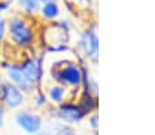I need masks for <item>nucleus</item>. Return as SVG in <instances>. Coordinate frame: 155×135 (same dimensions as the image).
I'll use <instances>...</instances> for the list:
<instances>
[{
    "label": "nucleus",
    "instance_id": "nucleus-22",
    "mask_svg": "<svg viewBox=\"0 0 155 135\" xmlns=\"http://www.w3.org/2000/svg\"><path fill=\"white\" fill-rule=\"evenodd\" d=\"M36 135H52V132H51L50 130H43V131H40L38 134H36Z\"/></svg>",
    "mask_w": 155,
    "mask_h": 135
},
{
    "label": "nucleus",
    "instance_id": "nucleus-2",
    "mask_svg": "<svg viewBox=\"0 0 155 135\" xmlns=\"http://www.w3.org/2000/svg\"><path fill=\"white\" fill-rule=\"evenodd\" d=\"M87 60L78 55L73 57H58L48 66L45 72L48 82H56L66 86L69 90L78 93L84 81V67Z\"/></svg>",
    "mask_w": 155,
    "mask_h": 135
},
{
    "label": "nucleus",
    "instance_id": "nucleus-14",
    "mask_svg": "<svg viewBox=\"0 0 155 135\" xmlns=\"http://www.w3.org/2000/svg\"><path fill=\"white\" fill-rule=\"evenodd\" d=\"M41 53L44 56L47 55H54V56H62L68 55V53H73V47L70 42H54V44H47L44 45Z\"/></svg>",
    "mask_w": 155,
    "mask_h": 135
},
{
    "label": "nucleus",
    "instance_id": "nucleus-1",
    "mask_svg": "<svg viewBox=\"0 0 155 135\" xmlns=\"http://www.w3.org/2000/svg\"><path fill=\"white\" fill-rule=\"evenodd\" d=\"M43 22L37 17L11 12L7 17V44L18 52H33L38 44V32Z\"/></svg>",
    "mask_w": 155,
    "mask_h": 135
},
{
    "label": "nucleus",
    "instance_id": "nucleus-20",
    "mask_svg": "<svg viewBox=\"0 0 155 135\" xmlns=\"http://www.w3.org/2000/svg\"><path fill=\"white\" fill-rule=\"evenodd\" d=\"M6 113H7V111L4 109V106L2 105V103H0V128L4 126V121H6Z\"/></svg>",
    "mask_w": 155,
    "mask_h": 135
},
{
    "label": "nucleus",
    "instance_id": "nucleus-4",
    "mask_svg": "<svg viewBox=\"0 0 155 135\" xmlns=\"http://www.w3.org/2000/svg\"><path fill=\"white\" fill-rule=\"evenodd\" d=\"M45 119L56 120L59 123L68 124V126H78L87 119V113L80 106L77 100H66L59 105H50L43 112Z\"/></svg>",
    "mask_w": 155,
    "mask_h": 135
},
{
    "label": "nucleus",
    "instance_id": "nucleus-12",
    "mask_svg": "<svg viewBox=\"0 0 155 135\" xmlns=\"http://www.w3.org/2000/svg\"><path fill=\"white\" fill-rule=\"evenodd\" d=\"M76 100L80 104V106L84 109L87 116L97 112V109H99V98H97L96 94H91V93H87V91L80 90Z\"/></svg>",
    "mask_w": 155,
    "mask_h": 135
},
{
    "label": "nucleus",
    "instance_id": "nucleus-9",
    "mask_svg": "<svg viewBox=\"0 0 155 135\" xmlns=\"http://www.w3.org/2000/svg\"><path fill=\"white\" fill-rule=\"evenodd\" d=\"M43 89L47 94V98L50 101L51 105H59V104L64 103L66 100H76L77 94L76 91H71L69 90L66 86L61 85V83H56V82H48L45 81L43 85Z\"/></svg>",
    "mask_w": 155,
    "mask_h": 135
},
{
    "label": "nucleus",
    "instance_id": "nucleus-15",
    "mask_svg": "<svg viewBox=\"0 0 155 135\" xmlns=\"http://www.w3.org/2000/svg\"><path fill=\"white\" fill-rule=\"evenodd\" d=\"M52 121H55V123H54V128L50 130V131L52 132V135H78L77 130L74 128L73 126L59 123V121H56V120H52Z\"/></svg>",
    "mask_w": 155,
    "mask_h": 135
},
{
    "label": "nucleus",
    "instance_id": "nucleus-6",
    "mask_svg": "<svg viewBox=\"0 0 155 135\" xmlns=\"http://www.w3.org/2000/svg\"><path fill=\"white\" fill-rule=\"evenodd\" d=\"M14 123L26 135H36L44 130L45 116L30 108H21L14 112Z\"/></svg>",
    "mask_w": 155,
    "mask_h": 135
},
{
    "label": "nucleus",
    "instance_id": "nucleus-18",
    "mask_svg": "<svg viewBox=\"0 0 155 135\" xmlns=\"http://www.w3.org/2000/svg\"><path fill=\"white\" fill-rule=\"evenodd\" d=\"M85 120H87V124L91 131H97V128H99V113L97 112L88 115Z\"/></svg>",
    "mask_w": 155,
    "mask_h": 135
},
{
    "label": "nucleus",
    "instance_id": "nucleus-10",
    "mask_svg": "<svg viewBox=\"0 0 155 135\" xmlns=\"http://www.w3.org/2000/svg\"><path fill=\"white\" fill-rule=\"evenodd\" d=\"M62 14H63V8H62L61 2H47V3L40 4L37 18L43 23H51L62 18Z\"/></svg>",
    "mask_w": 155,
    "mask_h": 135
},
{
    "label": "nucleus",
    "instance_id": "nucleus-13",
    "mask_svg": "<svg viewBox=\"0 0 155 135\" xmlns=\"http://www.w3.org/2000/svg\"><path fill=\"white\" fill-rule=\"evenodd\" d=\"M14 6L17 12L26 15V17H37L40 3L38 0H14Z\"/></svg>",
    "mask_w": 155,
    "mask_h": 135
},
{
    "label": "nucleus",
    "instance_id": "nucleus-26",
    "mask_svg": "<svg viewBox=\"0 0 155 135\" xmlns=\"http://www.w3.org/2000/svg\"><path fill=\"white\" fill-rule=\"evenodd\" d=\"M0 135H2V132H0Z\"/></svg>",
    "mask_w": 155,
    "mask_h": 135
},
{
    "label": "nucleus",
    "instance_id": "nucleus-7",
    "mask_svg": "<svg viewBox=\"0 0 155 135\" xmlns=\"http://www.w3.org/2000/svg\"><path fill=\"white\" fill-rule=\"evenodd\" d=\"M0 70L3 71L4 78H6L7 82L15 85L18 89L24 91L25 94L29 96L30 93L36 90V87L30 83V81L25 76L24 71L21 70V66L18 62L14 60H7V59H0Z\"/></svg>",
    "mask_w": 155,
    "mask_h": 135
},
{
    "label": "nucleus",
    "instance_id": "nucleus-23",
    "mask_svg": "<svg viewBox=\"0 0 155 135\" xmlns=\"http://www.w3.org/2000/svg\"><path fill=\"white\" fill-rule=\"evenodd\" d=\"M47 2H61V0H38V3H40V4L47 3Z\"/></svg>",
    "mask_w": 155,
    "mask_h": 135
},
{
    "label": "nucleus",
    "instance_id": "nucleus-11",
    "mask_svg": "<svg viewBox=\"0 0 155 135\" xmlns=\"http://www.w3.org/2000/svg\"><path fill=\"white\" fill-rule=\"evenodd\" d=\"M28 104H29L30 109L41 112V113L51 105L47 98V94H45L43 87H37L33 93H30L29 96H28Z\"/></svg>",
    "mask_w": 155,
    "mask_h": 135
},
{
    "label": "nucleus",
    "instance_id": "nucleus-21",
    "mask_svg": "<svg viewBox=\"0 0 155 135\" xmlns=\"http://www.w3.org/2000/svg\"><path fill=\"white\" fill-rule=\"evenodd\" d=\"M4 82H6V78H4V74H3V71L0 70V89L3 87Z\"/></svg>",
    "mask_w": 155,
    "mask_h": 135
},
{
    "label": "nucleus",
    "instance_id": "nucleus-25",
    "mask_svg": "<svg viewBox=\"0 0 155 135\" xmlns=\"http://www.w3.org/2000/svg\"><path fill=\"white\" fill-rule=\"evenodd\" d=\"M88 2H89V3H92V2H94V0H88Z\"/></svg>",
    "mask_w": 155,
    "mask_h": 135
},
{
    "label": "nucleus",
    "instance_id": "nucleus-8",
    "mask_svg": "<svg viewBox=\"0 0 155 135\" xmlns=\"http://www.w3.org/2000/svg\"><path fill=\"white\" fill-rule=\"evenodd\" d=\"M0 103L7 112H15L28 105V94L6 81L3 87L0 89Z\"/></svg>",
    "mask_w": 155,
    "mask_h": 135
},
{
    "label": "nucleus",
    "instance_id": "nucleus-19",
    "mask_svg": "<svg viewBox=\"0 0 155 135\" xmlns=\"http://www.w3.org/2000/svg\"><path fill=\"white\" fill-rule=\"evenodd\" d=\"M12 7H14V0H0V15L6 17L7 14H11Z\"/></svg>",
    "mask_w": 155,
    "mask_h": 135
},
{
    "label": "nucleus",
    "instance_id": "nucleus-17",
    "mask_svg": "<svg viewBox=\"0 0 155 135\" xmlns=\"http://www.w3.org/2000/svg\"><path fill=\"white\" fill-rule=\"evenodd\" d=\"M61 4H62V8L64 11H68L70 15H78L80 10L74 0H61Z\"/></svg>",
    "mask_w": 155,
    "mask_h": 135
},
{
    "label": "nucleus",
    "instance_id": "nucleus-24",
    "mask_svg": "<svg viewBox=\"0 0 155 135\" xmlns=\"http://www.w3.org/2000/svg\"><path fill=\"white\" fill-rule=\"evenodd\" d=\"M92 135H97V131H92Z\"/></svg>",
    "mask_w": 155,
    "mask_h": 135
},
{
    "label": "nucleus",
    "instance_id": "nucleus-16",
    "mask_svg": "<svg viewBox=\"0 0 155 135\" xmlns=\"http://www.w3.org/2000/svg\"><path fill=\"white\" fill-rule=\"evenodd\" d=\"M7 42V17L0 15V52Z\"/></svg>",
    "mask_w": 155,
    "mask_h": 135
},
{
    "label": "nucleus",
    "instance_id": "nucleus-5",
    "mask_svg": "<svg viewBox=\"0 0 155 135\" xmlns=\"http://www.w3.org/2000/svg\"><path fill=\"white\" fill-rule=\"evenodd\" d=\"M45 56L38 53L37 51L33 52H24L19 57L18 63L21 66V70L24 71L25 76L30 81L36 89L43 87L45 82Z\"/></svg>",
    "mask_w": 155,
    "mask_h": 135
},
{
    "label": "nucleus",
    "instance_id": "nucleus-3",
    "mask_svg": "<svg viewBox=\"0 0 155 135\" xmlns=\"http://www.w3.org/2000/svg\"><path fill=\"white\" fill-rule=\"evenodd\" d=\"M73 53L84 57L88 64H97L99 62V26L95 21L89 22L80 32Z\"/></svg>",
    "mask_w": 155,
    "mask_h": 135
}]
</instances>
